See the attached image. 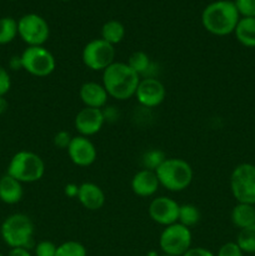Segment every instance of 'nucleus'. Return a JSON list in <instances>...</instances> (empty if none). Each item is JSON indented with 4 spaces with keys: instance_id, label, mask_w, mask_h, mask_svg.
Instances as JSON below:
<instances>
[{
    "instance_id": "1",
    "label": "nucleus",
    "mask_w": 255,
    "mask_h": 256,
    "mask_svg": "<svg viewBox=\"0 0 255 256\" xmlns=\"http://www.w3.org/2000/svg\"><path fill=\"white\" fill-rule=\"evenodd\" d=\"M142 78L126 64L114 62L102 72V82L109 98L124 102L135 96Z\"/></svg>"
},
{
    "instance_id": "2",
    "label": "nucleus",
    "mask_w": 255,
    "mask_h": 256,
    "mask_svg": "<svg viewBox=\"0 0 255 256\" xmlns=\"http://www.w3.org/2000/svg\"><path fill=\"white\" fill-rule=\"evenodd\" d=\"M240 15L234 2L216 0L205 6L202 12V24L208 32L216 36H226L234 32Z\"/></svg>"
},
{
    "instance_id": "3",
    "label": "nucleus",
    "mask_w": 255,
    "mask_h": 256,
    "mask_svg": "<svg viewBox=\"0 0 255 256\" xmlns=\"http://www.w3.org/2000/svg\"><path fill=\"white\" fill-rule=\"evenodd\" d=\"M155 172L160 186L172 192L186 190L194 178L192 165L180 158H166L164 162L155 170Z\"/></svg>"
},
{
    "instance_id": "4",
    "label": "nucleus",
    "mask_w": 255,
    "mask_h": 256,
    "mask_svg": "<svg viewBox=\"0 0 255 256\" xmlns=\"http://www.w3.org/2000/svg\"><path fill=\"white\" fill-rule=\"evenodd\" d=\"M35 226L26 214L15 212L5 218L0 226L2 239L10 249L24 248L30 249L34 245Z\"/></svg>"
},
{
    "instance_id": "5",
    "label": "nucleus",
    "mask_w": 255,
    "mask_h": 256,
    "mask_svg": "<svg viewBox=\"0 0 255 256\" xmlns=\"http://www.w3.org/2000/svg\"><path fill=\"white\" fill-rule=\"evenodd\" d=\"M6 174L19 180L22 184H32L44 176L45 162L36 152L20 150L10 159Z\"/></svg>"
},
{
    "instance_id": "6",
    "label": "nucleus",
    "mask_w": 255,
    "mask_h": 256,
    "mask_svg": "<svg viewBox=\"0 0 255 256\" xmlns=\"http://www.w3.org/2000/svg\"><path fill=\"white\" fill-rule=\"evenodd\" d=\"M230 190L236 202L255 205V165L242 162L230 174Z\"/></svg>"
},
{
    "instance_id": "7",
    "label": "nucleus",
    "mask_w": 255,
    "mask_h": 256,
    "mask_svg": "<svg viewBox=\"0 0 255 256\" xmlns=\"http://www.w3.org/2000/svg\"><path fill=\"white\" fill-rule=\"evenodd\" d=\"M22 70L36 78H45L52 74L56 68V60L45 46H26L20 55Z\"/></svg>"
},
{
    "instance_id": "8",
    "label": "nucleus",
    "mask_w": 255,
    "mask_h": 256,
    "mask_svg": "<svg viewBox=\"0 0 255 256\" xmlns=\"http://www.w3.org/2000/svg\"><path fill=\"white\" fill-rule=\"evenodd\" d=\"M192 234L189 228L180 222L165 226L159 238V246L162 254L182 256L192 248Z\"/></svg>"
},
{
    "instance_id": "9",
    "label": "nucleus",
    "mask_w": 255,
    "mask_h": 256,
    "mask_svg": "<svg viewBox=\"0 0 255 256\" xmlns=\"http://www.w3.org/2000/svg\"><path fill=\"white\" fill-rule=\"evenodd\" d=\"M18 35L28 46H44L50 36V28L40 15L30 12L18 20Z\"/></svg>"
},
{
    "instance_id": "10",
    "label": "nucleus",
    "mask_w": 255,
    "mask_h": 256,
    "mask_svg": "<svg viewBox=\"0 0 255 256\" xmlns=\"http://www.w3.org/2000/svg\"><path fill=\"white\" fill-rule=\"evenodd\" d=\"M82 60L88 69L92 72H104L115 62V48L102 38L92 39L84 46Z\"/></svg>"
},
{
    "instance_id": "11",
    "label": "nucleus",
    "mask_w": 255,
    "mask_h": 256,
    "mask_svg": "<svg viewBox=\"0 0 255 256\" xmlns=\"http://www.w3.org/2000/svg\"><path fill=\"white\" fill-rule=\"evenodd\" d=\"M179 209L180 204L176 200L169 196H158L150 202L148 212L152 222L165 228L178 222Z\"/></svg>"
},
{
    "instance_id": "12",
    "label": "nucleus",
    "mask_w": 255,
    "mask_h": 256,
    "mask_svg": "<svg viewBox=\"0 0 255 256\" xmlns=\"http://www.w3.org/2000/svg\"><path fill=\"white\" fill-rule=\"evenodd\" d=\"M166 96V89L164 84L156 78H142L140 79L135 98L142 106L152 109L162 104Z\"/></svg>"
},
{
    "instance_id": "13",
    "label": "nucleus",
    "mask_w": 255,
    "mask_h": 256,
    "mask_svg": "<svg viewBox=\"0 0 255 256\" xmlns=\"http://www.w3.org/2000/svg\"><path fill=\"white\" fill-rule=\"evenodd\" d=\"M66 152L72 164L80 168L90 166L94 164L98 158V150L94 142L89 138L82 135L72 136Z\"/></svg>"
},
{
    "instance_id": "14",
    "label": "nucleus",
    "mask_w": 255,
    "mask_h": 256,
    "mask_svg": "<svg viewBox=\"0 0 255 256\" xmlns=\"http://www.w3.org/2000/svg\"><path fill=\"white\" fill-rule=\"evenodd\" d=\"M105 124V116L102 109L84 106L76 114L74 119V126L79 135L90 138L96 135Z\"/></svg>"
},
{
    "instance_id": "15",
    "label": "nucleus",
    "mask_w": 255,
    "mask_h": 256,
    "mask_svg": "<svg viewBox=\"0 0 255 256\" xmlns=\"http://www.w3.org/2000/svg\"><path fill=\"white\" fill-rule=\"evenodd\" d=\"M130 186L136 196L150 198L156 194L160 188V182L158 180L156 172L152 170L142 169L134 174Z\"/></svg>"
},
{
    "instance_id": "16",
    "label": "nucleus",
    "mask_w": 255,
    "mask_h": 256,
    "mask_svg": "<svg viewBox=\"0 0 255 256\" xmlns=\"http://www.w3.org/2000/svg\"><path fill=\"white\" fill-rule=\"evenodd\" d=\"M79 96L84 106L94 109H102L109 99L104 85L96 82H84L79 89Z\"/></svg>"
},
{
    "instance_id": "17",
    "label": "nucleus",
    "mask_w": 255,
    "mask_h": 256,
    "mask_svg": "<svg viewBox=\"0 0 255 256\" xmlns=\"http://www.w3.org/2000/svg\"><path fill=\"white\" fill-rule=\"evenodd\" d=\"M76 199L82 208L90 212L100 210L105 204V194L102 189L98 184L90 182L79 185Z\"/></svg>"
},
{
    "instance_id": "18",
    "label": "nucleus",
    "mask_w": 255,
    "mask_h": 256,
    "mask_svg": "<svg viewBox=\"0 0 255 256\" xmlns=\"http://www.w3.org/2000/svg\"><path fill=\"white\" fill-rule=\"evenodd\" d=\"M22 196H24V189L19 180L14 179L9 174H5L0 178V200L4 204H18L22 202Z\"/></svg>"
},
{
    "instance_id": "19",
    "label": "nucleus",
    "mask_w": 255,
    "mask_h": 256,
    "mask_svg": "<svg viewBox=\"0 0 255 256\" xmlns=\"http://www.w3.org/2000/svg\"><path fill=\"white\" fill-rule=\"evenodd\" d=\"M232 225L239 230L255 224V205L236 202L230 214Z\"/></svg>"
},
{
    "instance_id": "20",
    "label": "nucleus",
    "mask_w": 255,
    "mask_h": 256,
    "mask_svg": "<svg viewBox=\"0 0 255 256\" xmlns=\"http://www.w3.org/2000/svg\"><path fill=\"white\" fill-rule=\"evenodd\" d=\"M234 34L242 46L255 48V18H240Z\"/></svg>"
},
{
    "instance_id": "21",
    "label": "nucleus",
    "mask_w": 255,
    "mask_h": 256,
    "mask_svg": "<svg viewBox=\"0 0 255 256\" xmlns=\"http://www.w3.org/2000/svg\"><path fill=\"white\" fill-rule=\"evenodd\" d=\"M126 64L136 72L139 76H144V78H149L150 72H152V59H150L149 55L146 54L145 52H134L128 59Z\"/></svg>"
},
{
    "instance_id": "22",
    "label": "nucleus",
    "mask_w": 255,
    "mask_h": 256,
    "mask_svg": "<svg viewBox=\"0 0 255 256\" xmlns=\"http://www.w3.org/2000/svg\"><path fill=\"white\" fill-rule=\"evenodd\" d=\"M125 38V28L118 20H109L102 28V39L112 45H116Z\"/></svg>"
},
{
    "instance_id": "23",
    "label": "nucleus",
    "mask_w": 255,
    "mask_h": 256,
    "mask_svg": "<svg viewBox=\"0 0 255 256\" xmlns=\"http://www.w3.org/2000/svg\"><path fill=\"white\" fill-rule=\"evenodd\" d=\"M200 218H202V214H200V210L198 209V206L192 204L180 205L178 222L190 229L200 222Z\"/></svg>"
},
{
    "instance_id": "24",
    "label": "nucleus",
    "mask_w": 255,
    "mask_h": 256,
    "mask_svg": "<svg viewBox=\"0 0 255 256\" xmlns=\"http://www.w3.org/2000/svg\"><path fill=\"white\" fill-rule=\"evenodd\" d=\"M18 36V22L14 18H0V45L10 44Z\"/></svg>"
},
{
    "instance_id": "25",
    "label": "nucleus",
    "mask_w": 255,
    "mask_h": 256,
    "mask_svg": "<svg viewBox=\"0 0 255 256\" xmlns=\"http://www.w3.org/2000/svg\"><path fill=\"white\" fill-rule=\"evenodd\" d=\"M236 244L244 254H255V224L239 230Z\"/></svg>"
},
{
    "instance_id": "26",
    "label": "nucleus",
    "mask_w": 255,
    "mask_h": 256,
    "mask_svg": "<svg viewBox=\"0 0 255 256\" xmlns=\"http://www.w3.org/2000/svg\"><path fill=\"white\" fill-rule=\"evenodd\" d=\"M165 159H166V156H165L164 152H162L160 149L148 150V152H144V155H142V169L155 172V170L164 162Z\"/></svg>"
},
{
    "instance_id": "27",
    "label": "nucleus",
    "mask_w": 255,
    "mask_h": 256,
    "mask_svg": "<svg viewBox=\"0 0 255 256\" xmlns=\"http://www.w3.org/2000/svg\"><path fill=\"white\" fill-rule=\"evenodd\" d=\"M55 256H88L86 248L79 242L68 240L58 245L56 255Z\"/></svg>"
},
{
    "instance_id": "28",
    "label": "nucleus",
    "mask_w": 255,
    "mask_h": 256,
    "mask_svg": "<svg viewBox=\"0 0 255 256\" xmlns=\"http://www.w3.org/2000/svg\"><path fill=\"white\" fill-rule=\"evenodd\" d=\"M240 18H255V0H234Z\"/></svg>"
},
{
    "instance_id": "29",
    "label": "nucleus",
    "mask_w": 255,
    "mask_h": 256,
    "mask_svg": "<svg viewBox=\"0 0 255 256\" xmlns=\"http://www.w3.org/2000/svg\"><path fill=\"white\" fill-rule=\"evenodd\" d=\"M58 246L49 240H42L34 246L35 256H55Z\"/></svg>"
},
{
    "instance_id": "30",
    "label": "nucleus",
    "mask_w": 255,
    "mask_h": 256,
    "mask_svg": "<svg viewBox=\"0 0 255 256\" xmlns=\"http://www.w3.org/2000/svg\"><path fill=\"white\" fill-rule=\"evenodd\" d=\"M215 256H244V252L236 244V242H228L219 248L218 254Z\"/></svg>"
},
{
    "instance_id": "31",
    "label": "nucleus",
    "mask_w": 255,
    "mask_h": 256,
    "mask_svg": "<svg viewBox=\"0 0 255 256\" xmlns=\"http://www.w3.org/2000/svg\"><path fill=\"white\" fill-rule=\"evenodd\" d=\"M72 136L70 135L69 132L66 130H60L52 138V144H54L55 148L58 149H65L66 150L69 148L70 142H72Z\"/></svg>"
},
{
    "instance_id": "32",
    "label": "nucleus",
    "mask_w": 255,
    "mask_h": 256,
    "mask_svg": "<svg viewBox=\"0 0 255 256\" xmlns=\"http://www.w3.org/2000/svg\"><path fill=\"white\" fill-rule=\"evenodd\" d=\"M12 89V78L9 72L0 65V96H5Z\"/></svg>"
},
{
    "instance_id": "33",
    "label": "nucleus",
    "mask_w": 255,
    "mask_h": 256,
    "mask_svg": "<svg viewBox=\"0 0 255 256\" xmlns=\"http://www.w3.org/2000/svg\"><path fill=\"white\" fill-rule=\"evenodd\" d=\"M182 256H215V254L210 250L205 249V248L198 246V248H190Z\"/></svg>"
},
{
    "instance_id": "34",
    "label": "nucleus",
    "mask_w": 255,
    "mask_h": 256,
    "mask_svg": "<svg viewBox=\"0 0 255 256\" xmlns=\"http://www.w3.org/2000/svg\"><path fill=\"white\" fill-rule=\"evenodd\" d=\"M78 192H79V185L74 184V182H69V184L65 185L64 194L68 198H70V199H76Z\"/></svg>"
},
{
    "instance_id": "35",
    "label": "nucleus",
    "mask_w": 255,
    "mask_h": 256,
    "mask_svg": "<svg viewBox=\"0 0 255 256\" xmlns=\"http://www.w3.org/2000/svg\"><path fill=\"white\" fill-rule=\"evenodd\" d=\"M6 256H32L29 249H24V248H12L10 252H8Z\"/></svg>"
},
{
    "instance_id": "36",
    "label": "nucleus",
    "mask_w": 255,
    "mask_h": 256,
    "mask_svg": "<svg viewBox=\"0 0 255 256\" xmlns=\"http://www.w3.org/2000/svg\"><path fill=\"white\" fill-rule=\"evenodd\" d=\"M9 68L12 70H20V69H22V58H20V55H19V56H18V55H15V56H12V59H10Z\"/></svg>"
},
{
    "instance_id": "37",
    "label": "nucleus",
    "mask_w": 255,
    "mask_h": 256,
    "mask_svg": "<svg viewBox=\"0 0 255 256\" xmlns=\"http://www.w3.org/2000/svg\"><path fill=\"white\" fill-rule=\"evenodd\" d=\"M9 104H8V100L5 99V96H0V115L6 112Z\"/></svg>"
},
{
    "instance_id": "38",
    "label": "nucleus",
    "mask_w": 255,
    "mask_h": 256,
    "mask_svg": "<svg viewBox=\"0 0 255 256\" xmlns=\"http://www.w3.org/2000/svg\"><path fill=\"white\" fill-rule=\"evenodd\" d=\"M145 256H159V254H158V252H155V250H152V252H148Z\"/></svg>"
},
{
    "instance_id": "39",
    "label": "nucleus",
    "mask_w": 255,
    "mask_h": 256,
    "mask_svg": "<svg viewBox=\"0 0 255 256\" xmlns=\"http://www.w3.org/2000/svg\"><path fill=\"white\" fill-rule=\"evenodd\" d=\"M159 256H172V255H168V254H162V255H159Z\"/></svg>"
},
{
    "instance_id": "40",
    "label": "nucleus",
    "mask_w": 255,
    "mask_h": 256,
    "mask_svg": "<svg viewBox=\"0 0 255 256\" xmlns=\"http://www.w3.org/2000/svg\"><path fill=\"white\" fill-rule=\"evenodd\" d=\"M0 256H5V255H2V252H0Z\"/></svg>"
},
{
    "instance_id": "41",
    "label": "nucleus",
    "mask_w": 255,
    "mask_h": 256,
    "mask_svg": "<svg viewBox=\"0 0 255 256\" xmlns=\"http://www.w3.org/2000/svg\"><path fill=\"white\" fill-rule=\"evenodd\" d=\"M62 2H69V0H62Z\"/></svg>"
}]
</instances>
